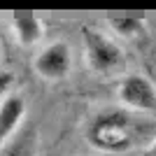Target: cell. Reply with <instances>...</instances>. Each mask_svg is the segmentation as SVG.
Masks as SVG:
<instances>
[{
  "mask_svg": "<svg viewBox=\"0 0 156 156\" xmlns=\"http://www.w3.org/2000/svg\"><path fill=\"white\" fill-rule=\"evenodd\" d=\"M12 75H0V98H5V93L9 91V86H12Z\"/></svg>",
  "mask_w": 156,
  "mask_h": 156,
  "instance_id": "cell-9",
  "label": "cell"
},
{
  "mask_svg": "<svg viewBox=\"0 0 156 156\" xmlns=\"http://www.w3.org/2000/svg\"><path fill=\"white\" fill-rule=\"evenodd\" d=\"M144 156H156V137L144 147Z\"/></svg>",
  "mask_w": 156,
  "mask_h": 156,
  "instance_id": "cell-10",
  "label": "cell"
},
{
  "mask_svg": "<svg viewBox=\"0 0 156 156\" xmlns=\"http://www.w3.org/2000/svg\"><path fill=\"white\" fill-rule=\"evenodd\" d=\"M40 149V133L35 128H28L0 147V156H37Z\"/></svg>",
  "mask_w": 156,
  "mask_h": 156,
  "instance_id": "cell-7",
  "label": "cell"
},
{
  "mask_svg": "<svg viewBox=\"0 0 156 156\" xmlns=\"http://www.w3.org/2000/svg\"><path fill=\"white\" fill-rule=\"evenodd\" d=\"M82 40H84V51H86V65L93 72H112L124 63V49L114 37H110L107 33L98 30V28L86 26L82 30Z\"/></svg>",
  "mask_w": 156,
  "mask_h": 156,
  "instance_id": "cell-2",
  "label": "cell"
},
{
  "mask_svg": "<svg viewBox=\"0 0 156 156\" xmlns=\"http://www.w3.org/2000/svg\"><path fill=\"white\" fill-rule=\"evenodd\" d=\"M117 98L126 110L133 112L156 110V86L144 75H126L117 86Z\"/></svg>",
  "mask_w": 156,
  "mask_h": 156,
  "instance_id": "cell-4",
  "label": "cell"
},
{
  "mask_svg": "<svg viewBox=\"0 0 156 156\" xmlns=\"http://www.w3.org/2000/svg\"><path fill=\"white\" fill-rule=\"evenodd\" d=\"M26 119V100L21 96H5L0 100V147L9 142Z\"/></svg>",
  "mask_w": 156,
  "mask_h": 156,
  "instance_id": "cell-5",
  "label": "cell"
},
{
  "mask_svg": "<svg viewBox=\"0 0 156 156\" xmlns=\"http://www.w3.org/2000/svg\"><path fill=\"white\" fill-rule=\"evenodd\" d=\"M9 26H12V35L19 47H35L44 37V23L37 16H28V14L14 16Z\"/></svg>",
  "mask_w": 156,
  "mask_h": 156,
  "instance_id": "cell-6",
  "label": "cell"
},
{
  "mask_svg": "<svg viewBox=\"0 0 156 156\" xmlns=\"http://www.w3.org/2000/svg\"><path fill=\"white\" fill-rule=\"evenodd\" d=\"M33 68L44 82H61L70 75L72 68V54L70 47L56 40V42H49L47 47H42L33 61Z\"/></svg>",
  "mask_w": 156,
  "mask_h": 156,
  "instance_id": "cell-3",
  "label": "cell"
},
{
  "mask_svg": "<svg viewBox=\"0 0 156 156\" xmlns=\"http://www.w3.org/2000/svg\"><path fill=\"white\" fill-rule=\"evenodd\" d=\"M107 26H110L112 33L119 35V37L135 40V37H140V35H144L147 23H144L142 19H137V16H117V19H107Z\"/></svg>",
  "mask_w": 156,
  "mask_h": 156,
  "instance_id": "cell-8",
  "label": "cell"
},
{
  "mask_svg": "<svg viewBox=\"0 0 156 156\" xmlns=\"http://www.w3.org/2000/svg\"><path fill=\"white\" fill-rule=\"evenodd\" d=\"M89 142L107 154L130 149L135 144V119L124 110L100 112L89 126Z\"/></svg>",
  "mask_w": 156,
  "mask_h": 156,
  "instance_id": "cell-1",
  "label": "cell"
}]
</instances>
